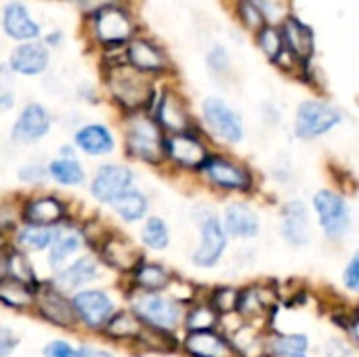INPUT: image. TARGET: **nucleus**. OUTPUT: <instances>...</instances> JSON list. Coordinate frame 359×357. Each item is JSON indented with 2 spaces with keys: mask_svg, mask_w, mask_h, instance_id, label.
<instances>
[{
  "mask_svg": "<svg viewBox=\"0 0 359 357\" xmlns=\"http://www.w3.org/2000/svg\"><path fill=\"white\" fill-rule=\"evenodd\" d=\"M183 347L191 357H238L233 345L215 330L189 332Z\"/></svg>",
  "mask_w": 359,
  "mask_h": 357,
  "instance_id": "obj_24",
  "label": "nucleus"
},
{
  "mask_svg": "<svg viewBox=\"0 0 359 357\" xmlns=\"http://www.w3.org/2000/svg\"><path fill=\"white\" fill-rule=\"evenodd\" d=\"M48 63H50L48 48L38 40L17 44L8 57V69L19 76H40L46 72Z\"/></svg>",
  "mask_w": 359,
  "mask_h": 357,
  "instance_id": "obj_18",
  "label": "nucleus"
},
{
  "mask_svg": "<svg viewBox=\"0 0 359 357\" xmlns=\"http://www.w3.org/2000/svg\"><path fill=\"white\" fill-rule=\"evenodd\" d=\"M221 225L227 236L240 238V240H250V238L259 236V231H261L259 215L255 213V208H250L244 202H231L223 213Z\"/></svg>",
  "mask_w": 359,
  "mask_h": 357,
  "instance_id": "obj_21",
  "label": "nucleus"
},
{
  "mask_svg": "<svg viewBox=\"0 0 359 357\" xmlns=\"http://www.w3.org/2000/svg\"><path fill=\"white\" fill-rule=\"evenodd\" d=\"M219 322V314L210 307V303H202L189 309L185 316V326L189 332H200V330H212Z\"/></svg>",
  "mask_w": 359,
  "mask_h": 357,
  "instance_id": "obj_39",
  "label": "nucleus"
},
{
  "mask_svg": "<svg viewBox=\"0 0 359 357\" xmlns=\"http://www.w3.org/2000/svg\"><path fill=\"white\" fill-rule=\"evenodd\" d=\"M61 40H63V34H61V32H50V34L44 38V42H42V44L57 46V44H61Z\"/></svg>",
  "mask_w": 359,
  "mask_h": 357,
  "instance_id": "obj_50",
  "label": "nucleus"
},
{
  "mask_svg": "<svg viewBox=\"0 0 359 357\" xmlns=\"http://www.w3.org/2000/svg\"><path fill=\"white\" fill-rule=\"evenodd\" d=\"M84 240H82V234L76 231V229H65L61 227L57 240L50 244V255H48V265L57 271L61 269L80 248H82Z\"/></svg>",
  "mask_w": 359,
  "mask_h": 357,
  "instance_id": "obj_29",
  "label": "nucleus"
},
{
  "mask_svg": "<svg viewBox=\"0 0 359 357\" xmlns=\"http://www.w3.org/2000/svg\"><path fill=\"white\" fill-rule=\"evenodd\" d=\"M202 118L206 128L223 143L236 145L244 139V122L240 114L229 107L219 97H208L202 101Z\"/></svg>",
  "mask_w": 359,
  "mask_h": 357,
  "instance_id": "obj_8",
  "label": "nucleus"
},
{
  "mask_svg": "<svg viewBox=\"0 0 359 357\" xmlns=\"http://www.w3.org/2000/svg\"><path fill=\"white\" fill-rule=\"evenodd\" d=\"M15 105V74L8 65H0V112H6Z\"/></svg>",
  "mask_w": 359,
  "mask_h": 357,
  "instance_id": "obj_41",
  "label": "nucleus"
},
{
  "mask_svg": "<svg viewBox=\"0 0 359 357\" xmlns=\"http://www.w3.org/2000/svg\"><path fill=\"white\" fill-rule=\"evenodd\" d=\"M200 173L206 177L208 183L223 191H248L252 187V177L246 166L217 154H208V158L200 166Z\"/></svg>",
  "mask_w": 359,
  "mask_h": 357,
  "instance_id": "obj_10",
  "label": "nucleus"
},
{
  "mask_svg": "<svg viewBox=\"0 0 359 357\" xmlns=\"http://www.w3.org/2000/svg\"><path fill=\"white\" fill-rule=\"evenodd\" d=\"M238 297H240V290L231 288V286H221L212 292V299H210V307L219 314H231L238 309Z\"/></svg>",
  "mask_w": 359,
  "mask_h": 357,
  "instance_id": "obj_40",
  "label": "nucleus"
},
{
  "mask_svg": "<svg viewBox=\"0 0 359 357\" xmlns=\"http://www.w3.org/2000/svg\"><path fill=\"white\" fill-rule=\"evenodd\" d=\"M135 284L139 286V292H162L172 284V274L158 263L143 261L135 271Z\"/></svg>",
  "mask_w": 359,
  "mask_h": 357,
  "instance_id": "obj_28",
  "label": "nucleus"
},
{
  "mask_svg": "<svg viewBox=\"0 0 359 357\" xmlns=\"http://www.w3.org/2000/svg\"><path fill=\"white\" fill-rule=\"evenodd\" d=\"M124 61L128 67L143 76H158L168 69V59L164 50L147 38L130 40L124 50Z\"/></svg>",
  "mask_w": 359,
  "mask_h": 357,
  "instance_id": "obj_12",
  "label": "nucleus"
},
{
  "mask_svg": "<svg viewBox=\"0 0 359 357\" xmlns=\"http://www.w3.org/2000/svg\"><path fill=\"white\" fill-rule=\"evenodd\" d=\"M238 11V19L246 29L259 32L265 23H267V15L265 8L259 0H238L236 4Z\"/></svg>",
  "mask_w": 359,
  "mask_h": 357,
  "instance_id": "obj_38",
  "label": "nucleus"
},
{
  "mask_svg": "<svg viewBox=\"0 0 359 357\" xmlns=\"http://www.w3.org/2000/svg\"><path fill=\"white\" fill-rule=\"evenodd\" d=\"M63 225H57V227H36V225H23L17 234V244L19 248L23 250H32V252H38V250H46L50 248V244L57 240L59 231H61Z\"/></svg>",
  "mask_w": 359,
  "mask_h": 357,
  "instance_id": "obj_30",
  "label": "nucleus"
},
{
  "mask_svg": "<svg viewBox=\"0 0 359 357\" xmlns=\"http://www.w3.org/2000/svg\"><path fill=\"white\" fill-rule=\"evenodd\" d=\"M164 158H168L170 162L183 168L200 170V166L208 158V149L191 130H187L164 139Z\"/></svg>",
  "mask_w": 359,
  "mask_h": 357,
  "instance_id": "obj_14",
  "label": "nucleus"
},
{
  "mask_svg": "<svg viewBox=\"0 0 359 357\" xmlns=\"http://www.w3.org/2000/svg\"><path fill=\"white\" fill-rule=\"evenodd\" d=\"M103 259L107 265L120 271H135L143 263L141 250L126 238H107L103 246Z\"/></svg>",
  "mask_w": 359,
  "mask_h": 357,
  "instance_id": "obj_26",
  "label": "nucleus"
},
{
  "mask_svg": "<svg viewBox=\"0 0 359 357\" xmlns=\"http://www.w3.org/2000/svg\"><path fill=\"white\" fill-rule=\"evenodd\" d=\"M343 282H345V286H347L351 292H358V288H359V257L358 255H353V257H351V261H349V265H347V269H345V274H343Z\"/></svg>",
  "mask_w": 359,
  "mask_h": 357,
  "instance_id": "obj_45",
  "label": "nucleus"
},
{
  "mask_svg": "<svg viewBox=\"0 0 359 357\" xmlns=\"http://www.w3.org/2000/svg\"><path fill=\"white\" fill-rule=\"evenodd\" d=\"M343 120H345V114L337 105L320 101V99H307L297 107L294 133L299 139L311 141V139H318V137L330 133Z\"/></svg>",
  "mask_w": 359,
  "mask_h": 357,
  "instance_id": "obj_6",
  "label": "nucleus"
},
{
  "mask_svg": "<svg viewBox=\"0 0 359 357\" xmlns=\"http://www.w3.org/2000/svg\"><path fill=\"white\" fill-rule=\"evenodd\" d=\"M105 82H107V88H109L114 101L122 109L133 112V114L147 107V105H151L154 95H156V90L149 84L147 76L135 72L126 63L109 65Z\"/></svg>",
  "mask_w": 359,
  "mask_h": 357,
  "instance_id": "obj_1",
  "label": "nucleus"
},
{
  "mask_svg": "<svg viewBox=\"0 0 359 357\" xmlns=\"http://www.w3.org/2000/svg\"><path fill=\"white\" fill-rule=\"evenodd\" d=\"M126 151L141 162L160 164L164 160L162 128L149 116L130 118L126 124Z\"/></svg>",
  "mask_w": 359,
  "mask_h": 357,
  "instance_id": "obj_5",
  "label": "nucleus"
},
{
  "mask_svg": "<svg viewBox=\"0 0 359 357\" xmlns=\"http://www.w3.org/2000/svg\"><path fill=\"white\" fill-rule=\"evenodd\" d=\"M141 242L149 250H164L170 244V231H168V225L164 223V219H160V217L145 219V223L141 227Z\"/></svg>",
  "mask_w": 359,
  "mask_h": 357,
  "instance_id": "obj_37",
  "label": "nucleus"
},
{
  "mask_svg": "<svg viewBox=\"0 0 359 357\" xmlns=\"http://www.w3.org/2000/svg\"><path fill=\"white\" fill-rule=\"evenodd\" d=\"M69 305L74 309L76 320L82 322L90 330H101L109 322V318L116 314V305L111 297L97 288L78 290L69 299Z\"/></svg>",
  "mask_w": 359,
  "mask_h": 357,
  "instance_id": "obj_9",
  "label": "nucleus"
},
{
  "mask_svg": "<svg viewBox=\"0 0 359 357\" xmlns=\"http://www.w3.org/2000/svg\"><path fill=\"white\" fill-rule=\"evenodd\" d=\"M105 335L114 341H124V339H139L143 324L130 314V311H116L109 322L103 326Z\"/></svg>",
  "mask_w": 359,
  "mask_h": 357,
  "instance_id": "obj_33",
  "label": "nucleus"
},
{
  "mask_svg": "<svg viewBox=\"0 0 359 357\" xmlns=\"http://www.w3.org/2000/svg\"><path fill=\"white\" fill-rule=\"evenodd\" d=\"M50 130V114L44 105L40 103H27L11 130V137L15 143L19 145H32L38 143L40 139H44Z\"/></svg>",
  "mask_w": 359,
  "mask_h": 357,
  "instance_id": "obj_13",
  "label": "nucleus"
},
{
  "mask_svg": "<svg viewBox=\"0 0 359 357\" xmlns=\"http://www.w3.org/2000/svg\"><path fill=\"white\" fill-rule=\"evenodd\" d=\"M111 208L124 223H137V221L147 217L149 202H147V196L143 191L130 187L111 202Z\"/></svg>",
  "mask_w": 359,
  "mask_h": 357,
  "instance_id": "obj_27",
  "label": "nucleus"
},
{
  "mask_svg": "<svg viewBox=\"0 0 359 357\" xmlns=\"http://www.w3.org/2000/svg\"><path fill=\"white\" fill-rule=\"evenodd\" d=\"M309 337L307 335H276L269 339L271 357H309Z\"/></svg>",
  "mask_w": 359,
  "mask_h": 357,
  "instance_id": "obj_32",
  "label": "nucleus"
},
{
  "mask_svg": "<svg viewBox=\"0 0 359 357\" xmlns=\"http://www.w3.org/2000/svg\"><path fill=\"white\" fill-rule=\"evenodd\" d=\"M44 357H78V349H74L69 343L65 341H50L44 351H42Z\"/></svg>",
  "mask_w": 359,
  "mask_h": 357,
  "instance_id": "obj_44",
  "label": "nucleus"
},
{
  "mask_svg": "<svg viewBox=\"0 0 359 357\" xmlns=\"http://www.w3.org/2000/svg\"><path fill=\"white\" fill-rule=\"evenodd\" d=\"M34 303L38 305V314L55 324V326H61V328H72L76 324V316H74V309L69 305V301L65 299V295L57 292L55 288L46 286V288H40L36 292V299Z\"/></svg>",
  "mask_w": 359,
  "mask_h": 357,
  "instance_id": "obj_22",
  "label": "nucleus"
},
{
  "mask_svg": "<svg viewBox=\"0 0 359 357\" xmlns=\"http://www.w3.org/2000/svg\"><path fill=\"white\" fill-rule=\"evenodd\" d=\"M90 29H93L95 40L103 48L114 50L133 40L135 21L126 6L111 4V6H105L90 15Z\"/></svg>",
  "mask_w": 359,
  "mask_h": 357,
  "instance_id": "obj_3",
  "label": "nucleus"
},
{
  "mask_svg": "<svg viewBox=\"0 0 359 357\" xmlns=\"http://www.w3.org/2000/svg\"><path fill=\"white\" fill-rule=\"evenodd\" d=\"M145 328L170 332L175 330L185 311L179 299L166 297L162 292H139L133 299V311H130Z\"/></svg>",
  "mask_w": 359,
  "mask_h": 357,
  "instance_id": "obj_2",
  "label": "nucleus"
},
{
  "mask_svg": "<svg viewBox=\"0 0 359 357\" xmlns=\"http://www.w3.org/2000/svg\"><path fill=\"white\" fill-rule=\"evenodd\" d=\"M324 353H326V357H355L353 349L341 339H330L328 345L324 347Z\"/></svg>",
  "mask_w": 359,
  "mask_h": 357,
  "instance_id": "obj_46",
  "label": "nucleus"
},
{
  "mask_svg": "<svg viewBox=\"0 0 359 357\" xmlns=\"http://www.w3.org/2000/svg\"><path fill=\"white\" fill-rule=\"evenodd\" d=\"M21 219L25 225L36 227H57L65 219V204L55 196L32 198L23 204Z\"/></svg>",
  "mask_w": 359,
  "mask_h": 357,
  "instance_id": "obj_20",
  "label": "nucleus"
},
{
  "mask_svg": "<svg viewBox=\"0 0 359 357\" xmlns=\"http://www.w3.org/2000/svg\"><path fill=\"white\" fill-rule=\"evenodd\" d=\"M135 175L122 164H103L90 181V196L101 204H111L120 194L133 187Z\"/></svg>",
  "mask_w": 359,
  "mask_h": 357,
  "instance_id": "obj_11",
  "label": "nucleus"
},
{
  "mask_svg": "<svg viewBox=\"0 0 359 357\" xmlns=\"http://www.w3.org/2000/svg\"><path fill=\"white\" fill-rule=\"evenodd\" d=\"M282 236L292 246H305L311 240L309 210L305 202L292 200L282 208Z\"/></svg>",
  "mask_w": 359,
  "mask_h": 357,
  "instance_id": "obj_23",
  "label": "nucleus"
},
{
  "mask_svg": "<svg viewBox=\"0 0 359 357\" xmlns=\"http://www.w3.org/2000/svg\"><path fill=\"white\" fill-rule=\"evenodd\" d=\"M6 280V255L0 250V282Z\"/></svg>",
  "mask_w": 359,
  "mask_h": 357,
  "instance_id": "obj_51",
  "label": "nucleus"
},
{
  "mask_svg": "<svg viewBox=\"0 0 359 357\" xmlns=\"http://www.w3.org/2000/svg\"><path fill=\"white\" fill-rule=\"evenodd\" d=\"M78 8L86 15H93L105 6H111V4H122V0H76Z\"/></svg>",
  "mask_w": 359,
  "mask_h": 357,
  "instance_id": "obj_48",
  "label": "nucleus"
},
{
  "mask_svg": "<svg viewBox=\"0 0 359 357\" xmlns=\"http://www.w3.org/2000/svg\"><path fill=\"white\" fill-rule=\"evenodd\" d=\"M46 173H48V179H53L55 183L65 185V187L82 185L86 179L84 166L76 158H55L46 166Z\"/></svg>",
  "mask_w": 359,
  "mask_h": 357,
  "instance_id": "obj_31",
  "label": "nucleus"
},
{
  "mask_svg": "<svg viewBox=\"0 0 359 357\" xmlns=\"http://www.w3.org/2000/svg\"><path fill=\"white\" fill-rule=\"evenodd\" d=\"M19 181L23 183H32V185H38V183H44L48 179V173H46V166L38 164V162H27L19 168Z\"/></svg>",
  "mask_w": 359,
  "mask_h": 357,
  "instance_id": "obj_42",
  "label": "nucleus"
},
{
  "mask_svg": "<svg viewBox=\"0 0 359 357\" xmlns=\"http://www.w3.org/2000/svg\"><path fill=\"white\" fill-rule=\"evenodd\" d=\"M313 210L328 240L339 242L351 231V208L341 194L332 189H320L313 196Z\"/></svg>",
  "mask_w": 359,
  "mask_h": 357,
  "instance_id": "obj_7",
  "label": "nucleus"
},
{
  "mask_svg": "<svg viewBox=\"0 0 359 357\" xmlns=\"http://www.w3.org/2000/svg\"><path fill=\"white\" fill-rule=\"evenodd\" d=\"M2 32L17 42H32L40 36V23L23 2L11 0L2 8Z\"/></svg>",
  "mask_w": 359,
  "mask_h": 357,
  "instance_id": "obj_17",
  "label": "nucleus"
},
{
  "mask_svg": "<svg viewBox=\"0 0 359 357\" xmlns=\"http://www.w3.org/2000/svg\"><path fill=\"white\" fill-rule=\"evenodd\" d=\"M265 357H271V356H265Z\"/></svg>",
  "mask_w": 359,
  "mask_h": 357,
  "instance_id": "obj_52",
  "label": "nucleus"
},
{
  "mask_svg": "<svg viewBox=\"0 0 359 357\" xmlns=\"http://www.w3.org/2000/svg\"><path fill=\"white\" fill-rule=\"evenodd\" d=\"M257 44L267 55V59L273 61V63H278V65L284 59V55L288 53L286 46H284V38H282L280 27L278 25H271V23H265L257 32Z\"/></svg>",
  "mask_w": 359,
  "mask_h": 357,
  "instance_id": "obj_35",
  "label": "nucleus"
},
{
  "mask_svg": "<svg viewBox=\"0 0 359 357\" xmlns=\"http://www.w3.org/2000/svg\"><path fill=\"white\" fill-rule=\"evenodd\" d=\"M74 143L86 156H95V158L107 156L116 149V139L111 130L105 124H97V122L80 126L74 135Z\"/></svg>",
  "mask_w": 359,
  "mask_h": 357,
  "instance_id": "obj_25",
  "label": "nucleus"
},
{
  "mask_svg": "<svg viewBox=\"0 0 359 357\" xmlns=\"http://www.w3.org/2000/svg\"><path fill=\"white\" fill-rule=\"evenodd\" d=\"M280 32L284 38V46L294 57V61L309 63V59L313 57V50H316L313 29L305 21H301L297 15H290V17H286Z\"/></svg>",
  "mask_w": 359,
  "mask_h": 357,
  "instance_id": "obj_19",
  "label": "nucleus"
},
{
  "mask_svg": "<svg viewBox=\"0 0 359 357\" xmlns=\"http://www.w3.org/2000/svg\"><path fill=\"white\" fill-rule=\"evenodd\" d=\"M6 278L17 280L29 288H34L38 284L34 267L27 259V255H23L21 250H11L6 252Z\"/></svg>",
  "mask_w": 359,
  "mask_h": 357,
  "instance_id": "obj_36",
  "label": "nucleus"
},
{
  "mask_svg": "<svg viewBox=\"0 0 359 357\" xmlns=\"http://www.w3.org/2000/svg\"><path fill=\"white\" fill-rule=\"evenodd\" d=\"M17 345H19V339L11 330L0 328V357L13 356V351L17 349Z\"/></svg>",
  "mask_w": 359,
  "mask_h": 357,
  "instance_id": "obj_47",
  "label": "nucleus"
},
{
  "mask_svg": "<svg viewBox=\"0 0 359 357\" xmlns=\"http://www.w3.org/2000/svg\"><path fill=\"white\" fill-rule=\"evenodd\" d=\"M154 101H156V103H151V120H154L160 128L170 130L172 135L191 130L189 114H187L183 101L177 97V93L164 90V93L160 95V99L154 97Z\"/></svg>",
  "mask_w": 359,
  "mask_h": 357,
  "instance_id": "obj_16",
  "label": "nucleus"
},
{
  "mask_svg": "<svg viewBox=\"0 0 359 357\" xmlns=\"http://www.w3.org/2000/svg\"><path fill=\"white\" fill-rule=\"evenodd\" d=\"M78 357H114L109 351L99 349V347H90V345H82L78 347Z\"/></svg>",
  "mask_w": 359,
  "mask_h": 357,
  "instance_id": "obj_49",
  "label": "nucleus"
},
{
  "mask_svg": "<svg viewBox=\"0 0 359 357\" xmlns=\"http://www.w3.org/2000/svg\"><path fill=\"white\" fill-rule=\"evenodd\" d=\"M208 67L215 74H225L229 69V55H227V50L223 46H215L208 53Z\"/></svg>",
  "mask_w": 359,
  "mask_h": 357,
  "instance_id": "obj_43",
  "label": "nucleus"
},
{
  "mask_svg": "<svg viewBox=\"0 0 359 357\" xmlns=\"http://www.w3.org/2000/svg\"><path fill=\"white\" fill-rule=\"evenodd\" d=\"M34 299H36V292L34 288L17 282V280H2L0 282V303L4 307H11V309H25L29 305H34Z\"/></svg>",
  "mask_w": 359,
  "mask_h": 357,
  "instance_id": "obj_34",
  "label": "nucleus"
},
{
  "mask_svg": "<svg viewBox=\"0 0 359 357\" xmlns=\"http://www.w3.org/2000/svg\"><path fill=\"white\" fill-rule=\"evenodd\" d=\"M101 276L99 269V261L90 255H84L80 259H76L74 263H69L63 269H57L53 276V286L57 292L67 295V292H78L82 286H88L90 282H95Z\"/></svg>",
  "mask_w": 359,
  "mask_h": 357,
  "instance_id": "obj_15",
  "label": "nucleus"
},
{
  "mask_svg": "<svg viewBox=\"0 0 359 357\" xmlns=\"http://www.w3.org/2000/svg\"><path fill=\"white\" fill-rule=\"evenodd\" d=\"M196 225L200 229V244L194 252V265L215 267L227 250V234L221 225V219L212 208L196 206L194 210Z\"/></svg>",
  "mask_w": 359,
  "mask_h": 357,
  "instance_id": "obj_4",
  "label": "nucleus"
}]
</instances>
